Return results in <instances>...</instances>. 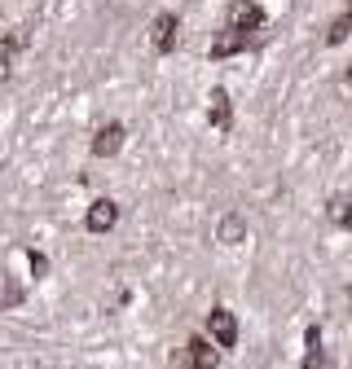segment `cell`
Instances as JSON below:
<instances>
[{
  "mask_svg": "<svg viewBox=\"0 0 352 369\" xmlns=\"http://www.w3.org/2000/svg\"><path fill=\"white\" fill-rule=\"evenodd\" d=\"M224 31H234V36H256V31H264V5H256V0H229Z\"/></svg>",
  "mask_w": 352,
  "mask_h": 369,
  "instance_id": "obj_1",
  "label": "cell"
},
{
  "mask_svg": "<svg viewBox=\"0 0 352 369\" xmlns=\"http://www.w3.org/2000/svg\"><path fill=\"white\" fill-rule=\"evenodd\" d=\"M256 48H264V31H256V36L220 31V36L212 40V48H207V58H212V62H224V58H234V53H256Z\"/></svg>",
  "mask_w": 352,
  "mask_h": 369,
  "instance_id": "obj_2",
  "label": "cell"
},
{
  "mask_svg": "<svg viewBox=\"0 0 352 369\" xmlns=\"http://www.w3.org/2000/svg\"><path fill=\"white\" fill-rule=\"evenodd\" d=\"M119 202L115 198H97V202H88V211H84V229L88 233H110L115 224H119Z\"/></svg>",
  "mask_w": 352,
  "mask_h": 369,
  "instance_id": "obj_3",
  "label": "cell"
},
{
  "mask_svg": "<svg viewBox=\"0 0 352 369\" xmlns=\"http://www.w3.org/2000/svg\"><path fill=\"white\" fill-rule=\"evenodd\" d=\"M207 334L220 343L224 352H229L234 343H238V316H234L229 308H212V312H207Z\"/></svg>",
  "mask_w": 352,
  "mask_h": 369,
  "instance_id": "obj_4",
  "label": "cell"
},
{
  "mask_svg": "<svg viewBox=\"0 0 352 369\" xmlns=\"http://www.w3.org/2000/svg\"><path fill=\"white\" fill-rule=\"evenodd\" d=\"M123 141H128V128L123 123H102L97 128V137H93V158H115L119 150H123Z\"/></svg>",
  "mask_w": 352,
  "mask_h": 369,
  "instance_id": "obj_5",
  "label": "cell"
},
{
  "mask_svg": "<svg viewBox=\"0 0 352 369\" xmlns=\"http://www.w3.org/2000/svg\"><path fill=\"white\" fill-rule=\"evenodd\" d=\"M185 369H220V356H216V348L203 334H194L185 343Z\"/></svg>",
  "mask_w": 352,
  "mask_h": 369,
  "instance_id": "obj_6",
  "label": "cell"
},
{
  "mask_svg": "<svg viewBox=\"0 0 352 369\" xmlns=\"http://www.w3.org/2000/svg\"><path fill=\"white\" fill-rule=\"evenodd\" d=\"M304 343H309V352L299 356V365H304V369H335V356L321 352V330H317V326L304 330Z\"/></svg>",
  "mask_w": 352,
  "mask_h": 369,
  "instance_id": "obj_7",
  "label": "cell"
},
{
  "mask_svg": "<svg viewBox=\"0 0 352 369\" xmlns=\"http://www.w3.org/2000/svg\"><path fill=\"white\" fill-rule=\"evenodd\" d=\"M207 119H212V128H220V132H229V123H234V101H229V93H224L220 84L212 88V97H207Z\"/></svg>",
  "mask_w": 352,
  "mask_h": 369,
  "instance_id": "obj_8",
  "label": "cell"
},
{
  "mask_svg": "<svg viewBox=\"0 0 352 369\" xmlns=\"http://www.w3.org/2000/svg\"><path fill=\"white\" fill-rule=\"evenodd\" d=\"M150 44L155 53H172L176 48V14H159L155 26H150Z\"/></svg>",
  "mask_w": 352,
  "mask_h": 369,
  "instance_id": "obj_9",
  "label": "cell"
},
{
  "mask_svg": "<svg viewBox=\"0 0 352 369\" xmlns=\"http://www.w3.org/2000/svg\"><path fill=\"white\" fill-rule=\"evenodd\" d=\"M216 237L224 246H238L242 237H247V220L238 216V211H229V216H220V224H216Z\"/></svg>",
  "mask_w": 352,
  "mask_h": 369,
  "instance_id": "obj_10",
  "label": "cell"
},
{
  "mask_svg": "<svg viewBox=\"0 0 352 369\" xmlns=\"http://www.w3.org/2000/svg\"><path fill=\"white\" fill-rule=\"evenodd\" d=\"M326 220H331L335 229H352V198L348 194H335L331 202H326Z\"/></svg>",
  "mask_w": 352,
  "mask_h": 369,
  "instance_id": "obj_11",
  "label": "cell"
},
{
  "mask_svg": "<svg viewBox=\"0 0 352 369\" xmlns=\"http://www.w3.org/2000/svg\"><path fill=\"white\" fill-rule=\"evenodd\" d=\"M348 36H352V0L343 5V14H339V18H331V26H326V44L335 48V44H343Z\"/></svg>",
  "mask_w": 352,
  "mask_h": 369,
  "instance_id": "obj_12",
  "label": "cell"
},
{
  "mask_svg": "<svg viewBox=\"0 0 352 369\" xmlns=\"http://www.w3.org/2000/svg\"><path fill=\"white\" fill-rule=\"evenodd\" d=\"M31 277H36V281L48 277V259H44V251H31Z\"/></svg>",
  "mask_w": 352,
  "mask_h": 369,
  "instance_id": "obj_13",
  "label": "cell"
},
{
  "mask_svg": "<svg viewBox=\"0 0 352 369\" xmlns=\"http://www.w3.org/2000/svg\"><path fill=\"white\" fill-rule=\"evenodd\" d=\"M9 75H14V53H9L5 44H0V84H5Z\"/></svg>",
  "mask_w": 352,
  "mask_h": 369,
  "instance_id": "obj_14",
  "label": "cell"
},
{
  "mask_svg": "<svg viewBox=\"0 0 352 369\" xmlns=\"http://www.w3.org/2000/svg\"><path fill=\"white\" fill-rule=\"evenodd\" d=\"M9 290H5V295H0V308H14V303H22V290H14V281H5Z\"/></svg>",
  "mask_w": 352,
  "mask_h": 369,
  "instance_id": "obj_15",
  "label": "cell"
},
{
  "mask_svg": "<svg viewBox=\"0 0 352 369\" xmlns=\"http://www.w3.org/2000/svg\"><path fill=\"white\" fill-rule=\"evenodd\" d=\"M348 84H352V66H348Z\"/></svg>",
  "mask_w": 352,
  "mask_h": 369,
  "instance_id": "obj_16",
  "label": "cell"
}]
</instances>
